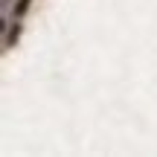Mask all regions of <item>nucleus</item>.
<instances>
[{"mask_svg":"<svg viewBox=\"0 0 157 157\" xmlns=\"http://www.w3.org/2000/svg\"><path fill=\"white\" fill-rule=\"evenodd\" d=\"M26 6H29V0H21V3H17V15H23V12H26Z\"/></svg>","mask_w":157,"mask_h":157,"instance_id":"obj_1","label":"nucleus"}]
</instances>
